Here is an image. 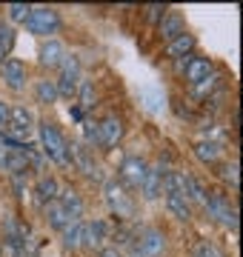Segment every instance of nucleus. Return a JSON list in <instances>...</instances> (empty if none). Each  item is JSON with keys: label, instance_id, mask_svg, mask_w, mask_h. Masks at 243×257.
Instances as JSON below:
<instances>
[{"label": "nucleus", "instance_id": "nucleus-12", "mask_svg": "<svg viewBox=\"0 0 243 257\" xmlns=\"http://www.w3.org/2000/svg\"><path fill=\"white\" fill-rule=\"evenodd\" d=\"M106 237H109V226H106V220H92V223H86L83 226V246L100 248Z\"/></svg>", "mask_w": 243, "mask_h": 257}, {"label": "nucleus", "instance_id": "nucleus-8", "mask_svg": "<svg viewBox=\"0 0 243 257\" xmlns=\"http://www.w3.org/2000/svg\"><path fill=\"white\" fill-rule=\"evenodd\" d=\"M3 80H6V86H9L12 92H20L26 86V66L20 63V60H15V57L3 60Z\"/></svg>", "mask_w": 243, "mask_h": 257}, {"label": "nucleus", "instance_id": "nucleus-20", "mask_svg": "<svg viewBox=\"0 0 243 257\" xmlns=\"http://www.w3.org/2000/svg\"><path fill=\"white\" fill-rule=\"evenodd\" d=\"M46 220H49V226H52V229H60V231L72 223V220H69V214H66V209L60 206V200L46 203Z\"/></svg>", "mask_w": 243, "mask_h": 257}, {"label": "nucleus", "instance_id": "nucleus-19", "mask_svg": "<svg viewBox=\"0 0 243 257\" xmlns=\"http://www.w3.org/2000/svg\"><path fill=\"white\" fill-rule=\"evenodd\" d=\"M106 200H109V206H112L117 214H129V203H126V192H123V186L117 183H106Z\"/></svg>", "mask_w": 243, "mask_h": 257}, {"label": "nucleus", "instance_id": "nucleus-6", "mask_svg": "<svg viewBox=\"0 0 243 257\" xmlns=\"http://www.w3.org/2000/svg\"><path fill=\"white\" fill-rule=\"evenodd\" d=\"M163 246H166L163 231L146 229V231H141V237L135 243V251H138V257H158L160 251H163Z\"/></svg>", "mask_w": 243, "mask_h": 257}, {"label": "nucleus", "instance_id": "nucleus-24", "mask_svg": "<svg viewBox=\"0 0 243 257\" xmlns=\"http://www.w3.org/2000/svg\"><path fill=\"white\" fill-rule=\"evenodd\" d=\"M183 197H186L189 203H200V206H203V203H206V189H203V183H200L197 177L186 175V183H183Z\"/></svg>", "mask_w": 243, "mask_h": 257}, {"label": "nucleus", "instance_id": "nucleus-7", "mask_svg": "<svg viewBox=\"0 0 243 257\" xmlns=\"http://www.w3.org/2000/svg\"><path fill=\"white\" fill-rule=\"evenodd\" d=\"M97 132H100V146L103 149H112V146H117L120 138H123V123L114 117V114H109L106 120L97 123Z\"/></svg>", "mask_w": 243, "mask_h": 257}, {"label": "nucleus", "instance_id": "nucleus-14", "mask_svg": "<svg viewBox=\"0 0 243 257\" xmlns=\"http://www.w3.org/2000/svg\"><path fill=\"white\" fill-rule=\"evenodd\" d=\"M57 200H60V206L66 209L69 220H80V214H83V200H80V194H77L75 189H63V192L57 194Z\"/></svg>", "mask_w": 243, "mask_h": 257}, {"label": "nucleus", "instance_id": "nucleus-18", "mask_svg": "<svg viewBox=\"0 0 243 257\" xmlns=\"http://www.w3.org/2000/svg\"><path fill=\"white\" fill-rule=\"evenodd\" d=\"M29 146H26V152H9L6 155V163H3V169H9L15 177H23L29 172Z\"/></svg>", "mask_w": 243, "mask_h": 257}, {"label": "nucleus", "instance_id": "nucleus-13", "mask_svg": "<svg viewBox=\"0 0 243 257\" xmlns=\"http://www.w3.org/2000/svg\"><path fill=\"white\" fill-rule=\"evenodd\" d=\"M69 157H72V163H75L86 177H97V163H94V157L89 155V149L69 146Z\"/></svg>", "mask_w": 243, "mask_h": 257}, {"label": "nucleus", "instance_id": "nucleus-30", "mask_svg": "<svg viewBox=\"0 0 243 257\" xmlns=\"http://www.w3.org/2000/svg\"><path fill=\"white\" fill-rule=\"evenodd\" d=\"M29 12H32V6H26V3H9V18L15 23H26Z\"/></svg>", "mask_w": 243, "mask_h": 257}, {"label": "nucleus", "instance_id": "nucleus-11", "mask_svg": "<svg viewBox=\"0 0 243 257\" xmlns=\"http://www.w3.org/2000/svg\"><path fill=\"white\" fill-rule=\"evenodd\" d=\"M206 77H212V60H209V57H189L186 80L192 83V86H197V83H203Z\"/></svg>", "mask_w": 243, "mask_h": 257}, {"label": "nucleus", "instance_id": "nucleus-3", "mask_svg": "<svg viewBox=\"0 0 243 257\" xmlns=\"http://www.w3.org/2000/svg\"><path fill=\"white\" fill-rule=\"evenodd\" d=\"M26 29L32 35H46L49 37L60 29V15H57L55 9H49V6H35L26 18Z\"/></svg>", "mask_w": 243, "mask_h": 257}, {"label": "nucleus", "instance_id": "nucleus-23", "mask_svg": "<svg viewBox=\"0 0 243 257\" xmlns=\"http://www.w3.org/2000/svg\"><path fill=\"white\" fill-rule=\"evenodd\" d=\"M35 192H38V200L40 203H52V200H57V194H60V186H57V180L55 177H40L38 180V189H35Z\"/></svg>", "mask_w": 243, "mask_h": 257}, {"label": "nucleus", "instance_id": "nucleus-25", "mask_svg": "<svg viewBox=\"0 0 243 257\" xmlns=\"http://www.w3.org/2000/svg\"><path fill=\"white\" fill-rule=\"evenodd\" d=\"M141 103L149 111H155V114H158V111L166 109V94L160 92V89H143V92H141Z\"/></svg>", "mask_w": 243, "mask_h": 257}, {"label": "nucleus", "instance_id": "nucleus-34", "mask_svg": "<svg viewBox=\"0 0 243 257\" xmlns=\"http://www.w3.org/2000/svg\"><path fill=\"white\" fill-rule=\"evenodd\" d=\"M237 169H240V166H237V160H232V163H229V166L223 169V177L234 186V189H237Z\"/></svg>", "mask_w": 243, "mask_h": 257}, {"label": "nucleus", "instance_id": "nucleus-1", "mask_svg": "<svg viewBox=\"0 0 243 257\" xmlns=\"http://www.w3.org/2000/svg\"><path fill=\"white\" fill-rule=\"evenodd\" d=\"M40 146H43V155L49 160H55L57 166H69L72 163V157H69V143L66 138L57 132L55 123H40Z\"/></svg>", "mask_w": 243, "mask_h": 257}, {"label": "nucleus", "instance_id": "nucleus-21", "mask_svg": "<svg viewBox=\"0 0 243 257\" xmlns=\"http://www.w3.org/2000/svg\"><path fill=\"white\" fill-rule=\"evenodd\" d=\"M63 57H66V52L57 40H46V43L40 46V63L43 66H60Z\"/></svg>", "mask_w": 243, "mask_h": 257}, {"label": "nucleus", "instance_id": "nucleus-27", "mask_svg": "<svg viewBox=\"0 0 243 257\" xmlns=\"http://www.w3.org/2000/svg\"><path fill=\"white\" fill-rule=\"evenodd\" d=\"M38 100L40 103H55L60 94H57V86H55V80H38Z\"/></svg>", "mask_w": 243, "mask_h": 257}, {"label": "nucleus", "instance_id": "nucleus-2", "mask_svg": "<svg viewBox=\"0 0 243 257\" xmlns=\"http://www.w3.org/2000/svg\"><path fill=\"white\" fill-rule=\"evenodd\" d=\"M77 83H80V60H77L75 55H66L63 60H60V77L55 80L57 94H60V97H75Z\"/></svg>", "mask_w": 243, "mask_h": 257}, {"label": "nucleus", "instance_id": "nucleus-10", "mask_svg": "<svg viewBox=\"0 0 243 257\" xmlns=\"http://www.w3.org/2000/svg\"><path fill=\"white\" fill-rule=\"evenodd\" d=\"M141 192H143L146 200H155V197L163 194V169H160V166L146 169V177H143V183H141Z\"/></svg>", "mask_w": 243, "mask_h": 257}, {"label": "nucleus", "instance_id": "nucleus-16", "mask_svg": "<svg viewBox=\"0 0 243 257\" xmlns=\"http://www.w3.org/2000/svg\"><path fill=\"white\" fill-rule=\"evenodd\" d=\"M166 209L178 217V220H192V206L183 194L178 192H166Z\"/></svg>", "mask_w": 243, "mask_h": 257}, {"label": "nucleus", "instance_id": "nucleus-9", "mask_svg": "<svg viewBox=\"0 0 243 257\" xmlns=\"http://www.w3.org/2000/svg\"><path fill=\"white\" fill-rule=\"evenodd\" d=\"M146 169H149V166L143 163L141 157H126V160H123V166H120V177L129 186H138V189H141L143 177H146Z\"/></svg>", "mask_w": 243, "mask_h": 257}, {"label": "nucleus", "instance_id": "nucleus-31", "mask_svg": "<svg viewBox=\"0 0 243 257\" xmlns=\"http://www.w3.org/2000/svg\"><path fill=\"white\" fill-rule=\"evenodd\" d=\"M195 257H226V254L217 246H212V243H200L195 248Z\"/></svg>", "mask_w": 243, "mask_h": 257}, {"label": "nucleus", "instance_id": "nucleus-4", "mask_svg": "<svg viewBox=\"0 0 243 257\" xmlns=\"http://www.w3.org/2000/svg\"><path fill=\"white\" fill-rule=\"evenodd\" d=\"M32 128H35V114H32L26 106L9 109V126H6L3 135H9V138H15V140H23V138H29Z\"/></svg>", "mask_w": 243, "mask_h": 257}, {"label": "nucleus", "instance_id": "nucleus-15", "mask_svg": "<svg viewBox=\"0 0 243 257\" xmlns=\"http://www.w3.org/2000/svg\"><path fill=\"white\" fill-rule=\"evenodd\" d=\"M158 29H160V37L163 40H175V37L183 35V18H180L178 12H169L166 18L158 23Z\"/></svg>", "mask_w": 243, "mask_h": 257}, {"label": "nucleus", "instance_id": "nucleus-36", "mask_svg": "<svg viewBox=\"0 0 243 257\" xmlns=\"http://www.w3.org/2000/svg\"><path fill=\"white\" fill-rule=\"evenodd\" d=\"M6 155H9V149H6V140H3V135H0V169H3V163H6Z\"/></svg>", "mask_w": 243, "mask_h": 257}, {"label": "nucleus", "instance_id": "nucleus-32", "mask_svg": "<svg viewBox=\"0 0 243 257\" xmlns=\"http://www.w3.org/2000/svg\"><path fill=\"white\" fill-rule=\"evenodd\" d=\"M146 18H149L152 23H160V20L166 18V6H160V3H152V6H146Z\"/></svg>", "mask_w": 243, "mask_h": 257}, {"label": "nucleus", "instance_id": "nucleus-26", "mask_svg": "<svg viewBox=\"0 0 243 257\" xmlns=\"http://www.w3.org/2000/svg\"><path fill=\"white\" fill-rule=\"evenodd\" d=\"M83 226H86V223L72 220V223H69V226L63 229V246H66V248L83 246Z\"/></svg>", "mask_w": 243, "mask_h": 257}, {"label": "nucleus", "instance_id": "nucleus-37", "mask_svg": "<svg viewBox=\"0 0 243 257\" xmlns=\"http://www.w3.org/2000/svg\"><path fill=\"white\" fill-rule=\"evenodd\" d=\"M97 257H123V254L117 251V248H100V251H97Z\"/></svg>", "mask_w": 243, "mask_h": 257}, {"label": "nucleus", "instance_id": "nucleus-28", "mask_svg": "<svg viewBox=\"0 0 243 257\" xmlns=\"http://www.w3.org/2000/svg\"><path fill=\"white\" fill-rule=\"evenodd\" d=\"M12 46H15V29L12 26H0V63H3V57L9 60Z\"/></svg>", "mask_w": 243, "mask_h": 257}, {"label": "nucleus", "instance_id": "nucleus-5", "mask_svg": "<svg viewBox=\"0 0 243 257\" xmlns=\"http://www.w3.org/2000/svg\"><path fill=\"white\" fill-rule=\"evenodd\" d=\"M206 214L209 217H215V220H220L223 226H229V229H237V211L226 203L223 194H206Z\"/></svg>", "mask_w": 243, "mask_h": 257}, {"label": "nucleus", "instance_id": "nucleus-33", "mask_svg": "<svg viewBox=\"0 0 243 257\" xmlns=\"http://www.w3.org/2000/svg\"><path fill=\"white\" fill-rule=\"evenodd\" d=\"M83 138H86V143H97V146H100V132H97V123H83Z\"/></svg>", "mask_w": 243, "mask_h": 257}, {"label": "nucleus", "instance_id": "nucleus-17", "mask_svg": "<svg viewBox=\"0 0 243 257\" xmlns=\"http://www.w3.org/2000/svg\"><path fill=\"white\" fill-rule=\"evenodd\" d=\"M195 49V37L192 35H183L175 37V40H169V46H166V55L169 57H178V60H183V57H189V52Z\"/></svg>", "mask_w": 243, "mask_h": 257}, {"label": "nucleus", "instance_id": "nucleus-29", "mask_svg": "<svg viewBox=\"0 0 243 257\" xmlns=\"http://www.w3.org/2000/svg\"><path fill=\"white\" fill-rule=\"evenodd\" d=\"M77 94H80V106H83V109H92L94 106V86L89 80L77 83Z\"/></svg>", "mask_w": 243, "mask_h": 257}, {"label": "nucleus", "instance_id": "nucleus-22", "mask_svg": "<svg viewBox=\"0 0 243 257\" xmlns=\"http://www.w3.org/2000/svg\"><path fill=\"white\" fill-rule=\"evenodd\" d=\"M195 155L200 163H217V157H220V143L215 140H200L195 143Z\"/></svg>", "mask_w": 243, "mask_h": 257}, {"label": "nucleus", "instance_id": "nucleus-35", "mask_svg": "<svg viewBox=\"0 0 243 257\" xmlns=\"http://www.w3.org/2000/svg\"><path fill=\"white\" fill-rule=\"evenodd\" d=\"M6 126H9V106H6V103H0V135L6 132Z\"/></svg>", "mask_w": 243, "mask_h": 257}]
</instances>
